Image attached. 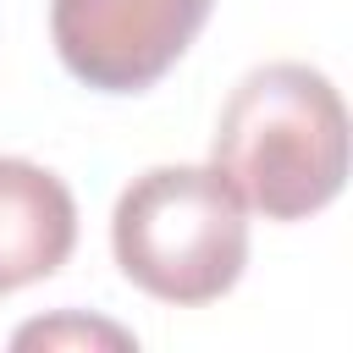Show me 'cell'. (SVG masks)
<instances>
[{
	"mask_svg": "<svg viewBox=\"0 0 353 353\" xmlns=\"http://www.w3.org/2000/svg\"><path fill=\"white\" fill-rule=\"evenodd\" d=\"M210 165L243 210L265 221H309L347 182V105L309 61L254 66L221 105Z\"/></svg>",
	"mask_w": 353,
	"mask_h": 353,
	"instance_id": "cell-1",
	"label": "cell"
},
{
	"mask_svg": "<svg viewBox=\"0 0 353 353\" xmlns=\"http://www.w3.org/2000/svg\"><path fill=\"white\" fill-rule=\"evenodd\" d=\"M17 347H132V331L110 325V320H83V314H50V320H28L17 336Z\"/></svg>",
	"mask_w": 353,
	"mask_h": 353,
	"instance_id": "cell-5",
	"label": "cell"
},
{
	"mask_svg": "<svg viewBox=\"0 0 353 353\" xmlns=\"http://www.w3.org/2000/svg\"><path fill=\"white\" fill-rule=\"evenodd\" d=\"M77 248L72 188L22 154H0V298L55 276Z\"/></svg>",
	"mask_w": 353,
	"mask_h": 353,
	"instance_id": "cell-4",
	"label": "cell"
},
{
	"mask_svg": "<svg viewBox=\"0 0 353 353\" xmlns=\"http://www.w3.org/2000/svg\"><path fill=\"white\" fill-rule=\"evenodd\" d=\"M215 0H50L61 66L94 94L154 88L204 33Z\"/></svg>",
	"mask_w": 353,
	"mask_h": 353,
	"instance_id": "cell-3",
	"label": "cell"
},
{
	"mask_svg": "<svg viewBox=\"0 0 353 353\" xmlns=\"http://www.w3.org/2000/svg\"><path fill=\"white\" fill-rule=\"evenodd\" d=\"M121 276L171 309H204L243 281L248 210L215 165H149L110 210Z\"/></svg>",
	"mask_w": 353,
	"mask_h": 353,
	"instance_id": "cell-2",
	"label": "cell"
}]
</instances>
